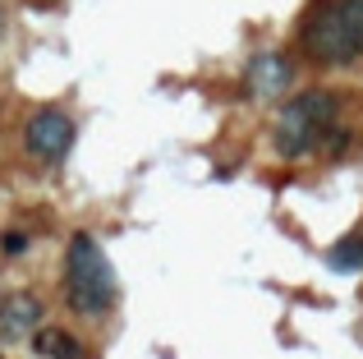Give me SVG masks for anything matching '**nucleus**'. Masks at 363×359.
<instances>
[{"mask_svg": "<svg viewBox=\"0 0 363 359\" xmlns=\"http://www.w3.org/2000/svg\"><path fill=\"white\" fill-rule=\"evenodd\" d=\"M299 55L318 70L363 65V0H313L299 14Z\"/></svg>", "mask_w": 363, "mask_h": 359, "instance_id": "obj_1", "label": "nucleus"}, {"mask_svg": "<svg viewBox=\"0 0 363 359\" xmlns=\"http://www.w3.org/2000/svg\"><path fill=\"white\" fill-rule=\"evenodd\" d=\"M340 129V92L336 88H303L290 101H281L272 120V148L281 162H303L322 153L331 134Z\"/></svg>", "mask_w": 363, "mask_h": 359, "instance_id": "obj_2", "label": "nucleus"}, {"mask_svg": "<svg viewBox=\"0 0 363 359\" xmlns=\"http://www.w3.org/2000/svg\"><path fill=\"white\" fill-rule=\"evenodd\" d=\"M116 299H120V277L106 244L88 231H74L65 244V304L88 323H101L116 309Z\"/></svg>", "mask_w": 363, "mask_h": 359, "instance_id": "obj_3", "label": "nucleus"}, {"mask_svg": "<svg viewBox=\"0 0 363 359\" xmlns=\"http://www.w3.org/2000/svg\"><path fill=\"white\" fill-rule=\"evenodd\" d=\"M74 138H79V125L65 106H37L33 116L23 120V153L33 157L37 166L55 171V166L69 162Z\"/></svg>", "mask_w": 363, "mask_h": 359, "instance_id": "obj_4", "label": "nucleus"}, {"mask_svg": "<svg viewBox=\"0 0 363 359\" xmlns=\"http://www.w3.org/2000/svg\"><path fill=\"white\" fill-rule=\"evenodd\" d=\"M294 88V60L285 51H257L244 65V92L253 101H285Z\"/></svg>", "mask_w": 363, "mask_h": 359, "instance_id": "obj_5", "label": "nucleus"}, {"mask_svg": "<svg viewBox=\"0 0 363 359\" xmlns=\"http://www.w3.org/2000/svg\"><path fill=\"white\" fill-rule=\"evenodd\" d=\"M37 327H42V299L33 290L0 295V341H28Z\"/></svg>", "mask_w": 363, "mask_h": 359, "instance_id": "obj_6", "label": "nucleus"}, {"mask_svg": "<svg viewBox=\"0 0 363 359\" xmlns=\"http://www.w3.org/2000/svg\"><path fill=\"white\" fill-rule=\"evenodd\" d=\"M33 350L42 355V359H79L83 355V346L74 341V332H65V327H51V323H42L33 332Z\"/></svg>", "mask_w": 363, "mask_h": 359, "instance_id": "obj_7", "label": "nucleus"}, {"mask_svg": "<svg viewBox=\"0 0 363 359\" xmlns=\"http://www.w3.org/2000/svg\"><path fill=\"white\" fill-rule=\"evenodd\" d=\"M327 258L336 272H363V235H345L340 244H331Z\"/></svg>", "mask_w": 363, "mask_h": 359, "instance_id": "obj_8", "label": "nucleus"}, {"mask_svg": "<svg viewBox=\"0 0 363 359\" xmlns=\"http://www.w3.org/2000/svg\"><path fill=\"white\" fill-rule=\"evenodd\" d=\"M0 249H5L9 258H18V253L28 249V235H23V231H5V240H0Z\"/></svg>", "mask_w": 363, "mask_h": 359, "instance_id": "obj_9", "label": "nucleus"}, {"mask_svg": "<svg viewBox=\"0 0 363 359\" xmlns=\"http://www.w3.org/2000/svg\"><path fill=\"white\" fill-rule=\"evenodd\" d=\"M0 42H5V5H0Z\"/></svg>", "mask_w": 363, "mask_h": 359, "instance_id": "obj_10", "label": "nucleus"}]
</instances>
